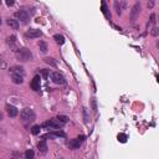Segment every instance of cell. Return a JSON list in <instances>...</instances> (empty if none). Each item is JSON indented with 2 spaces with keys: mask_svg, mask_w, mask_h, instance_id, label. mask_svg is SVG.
Wrapping results in <instances>:
<instances>
[{
  "mask_svg": "<svg viewBox=\"0 0 159 159\" xmlns=\"http://www.w3.org/2000/svg\"><path fill=\"white\" fill-rule=\"evenodd\" d=\"M20 118H21V122L25 125H27V124H30L31 122L35 120L36 116H35V112L31 108H24L21 111V113H20Z\"/></svg>",
  "mask_w": 159,
  "mask_h": 159,
  "instance_id": "6da1fadb",
  "label": "cell"
},
{
  "mask_svg": "<svg viewBox=\"0 0 159 159\" xmlns=\"http://www.w3.org/2000/svg\"><path fill=\"white\" fill-rule=\"evenodd\" d=\"M16 57L17 60H20L21 62H27V61H31L32 60V53L29 48L26 47H21V48H17L16 50Z\"/></svg>",
  "mask_w": 159,
  "mask_h": 159,
  "instance_id": "7a4b0ae2",
  "label": "cell"
},
{
  "mask_svg": "<svg viewBox=\"0 0 159 159\" xmlns=\"http://www.w3.org/2000/svg\"><path fill=\"white\" fill-rule=\"evenodd\" d=\"M63 125H65V123H62L57 117L53 118V119H50V120H47V122H45V123L42 124V127H43L45 129H60V128H62Z\"/></svg>",
  "mask_w": 159,
  "mask_h": 159,
  "instance_id": "3957f363",
  "label": "cell"
},
{
  "mask_svg": "<svg viewBox=\"0 0 159 159\" xmlns=\"http://www.w3.org/2000/svg\"><path fill=\"white\" fill-rule=\"evenodd\" d=\"M83 140H84V137H83V135L77 137V138H75V139H71V140H70V143H68L70 149H73V150H75V149H78V148L82 145Z\"/></svg>",
  "mask_w": 159,
  "mask_h": 159,
  "instance_id": "277c9868",
  "label": "cell"
},
{
  "mask_svg": "<svg viewBox=\"0 0 159 159\" xmlns=\"http://www.w3.org/2000/svg\"><path fill=\"white\" fill-rule=\"evenodd\" d=\"M15 17H16L17 20H20L21 22H24V24H27V22H29V19H30L29 14H27L25 10L16 11V12H15Z\"/></svg>",
  "mask_w": 159,
  "mask_h": 159,
  "instance_id": "5b68a950",
  "label": "cell"
},
{
  "mask_svg": "<svg viewBox=\"0 0 159 159\" xmlns=\"http://www.w3.org/2000/svg\"><path fill=\"white\" fill-rule=\"evenodd\" d=\"M51 78H52V81H53L55 83H57V84H65V83H66L65 77H63L60 72H52V73H51Z\"/></svg>",
  "mask_w": 159,
  "mask_h": 159,
  "instance_id": "8992f818",
  "label": "cell"
},
{
  "mask_svg": "<svg viewBox=\"0 0 159 159\" xmlns=\"http://www.w3.org/2000/svg\"><path fill=\"white\" fill-rule=\"evenodd\" d=\"M42 35V32L40 31V30H37V29H30L26 34H25V36L27 37V39H37V37H40Z\"/></svg>",
  "mask_w": 159,
  "mask_h": 159,
  "instance_id": "52a82bcc",
  "label": "cell"
},
{
  "mask_svg": "<svg viewBox=\"0 0 159 159\" xmlns=\"http://www.w3.org/2000/svg\"><path fill=\"white\" fill-rule=\"evenodd\" d=\"M30 87L34 89V91H39L40 89V76H35L30 83Z\"/></svg>",
  "mask_w": 159,
  "mask_h": 159,
  "instance_id": "ba28073f",
  "label": "cell"
},
{
  "mask_svg": "<svg viewBox=\"0 0 159 159\" xmlns=\"http://www.w3.org/2000/svg\"><path fill=\"white\" fill-rule=\"evenodd\" d=\"M6 43H7L11 48H14V51L17 50V47H16V37H15L14 35H11V36H9V37L6 39Z\"/></svg>",
  "mask_w": 159,
  "mask_h": 159,
  "instance_id": "9c48e42d",
  "label": "cell"
},
{
  "mask_svg": "<svg viewBox=\"0 0 159 159\" xmlns=\"http://www.w3.org/2000/svg\"><path fill=\"white\" fill-rule=\"evenodd\" d=\"M6 112H7L9 117H11V118H14V117L17 116V109H16V107H14V106H11V104H7V106H6Z\"/></svg>",
  "mask_w": 159,
  "mask_h": 159,
  "instance_id": "30bf717a",
  "label": "cell"
},
{
  "mask_svg": "<svg viewBox=\"0 0 159 159\" xmlns=\"http://www.w3.org/2000/svg\"><path fill=\"white\" fill-rule=\"evenodd\" d=\"M10 73L11 75H22L24 76L25 71H24V68L21 66H14V67L10 68Z\"/></svg>",
  "mask_w": 159,
  "mask_h": 159,
  "instance_id": "8fae6325",
  "label": "cell"
},
{
  "mask_svg": "<svg viewBox=\"0 0 159 159\" xmlns=\"http://www.w3.org/2000/svg\"><path fill=\"white\" fill-rule=\"evenodd\" d=\"M6 24H7L11 29H14V30H17V29H19V21L15 20V19H7Z\"/></svg>",
  "mask_w": 159,
  "mask_h": 159,
  "instance_id": "7c38bea8",
  "label": "cell"
},
{
  "mask_svg": "<svg viewBox=\"0 0 159 159\" xmlns=\"http://www.w3.org/2000/svg\"><path fill=\"white\" fill-rule=\"evenodd\" d=\"M11 80H12L14 83L20 84V83L24 82V76L22 75H11Z\"/></svg>",
  "mask_w": 159,
  "mask_h": 159,
  "instance_id": "4fadbf2b",
  "label": "cell"
},
{
  "mask_svg": "<svg viewBox=\"0 0 159 159\" xmlns=\"http://www.w3.org/2000/svg\"><path fill=\"white\" fill-rule=\"evenodd\" d=\"M139 10H140V5L137 2L134 6H133V9H132V20L134 21L135 20V17H137V15L139 14Z\"/></svg>",
  "mask_w": 159,
  "mask_h": 159,
  "instance_id": "5bb4252c",
  "label": "cell"
},
{
  "mask_svg": "<svg viewBox=\"0 0 159 159\" xmlns=\"http://www.w3.org/2000/svg\"><path fill=\"white\" fill-rule=\"evenodd\" d=\"M37 148H39V150H40L42 154H45V153L47 152V144H46V142H45V140H40L39 144H37Z\"/></svg>",
  "mask_w": 159,
  "mask_h": 159,
  "instance_id": "9a60e30c",
  "label": "cell"
},
{
  "mask_svg": "<svg viewBox=\"0 0 159 159\" xmlns=\"http://www.w3.org/2000/svg\"><path fill=\"white\" fill-rule=\"evenodd\" d=\"M53 39L56 40V42H57L58 45H63V43H65V37H63L62 35H58V34H56V35L53 36Z\"/></svg>",
  "mask_w": 159,
  "mask_h": 159,
  "instance_id": "2e32d148",
  "label": "cell"
},
{
  "mask_svg": "<svg viewBox=\"0 0 159 159\" xmlns=\"http://www.w3.org/2000/svg\"><path fill=\"white\" fill-rule=\"evenodd\" d=\"M45 62L48 63V65L52 66V67H56V66H57V62L53 61V58H51V57H46V58H45Z\"/></svg>",
  "mask_w": 159,
  "mask_h": 159,
  "instance_id": "e0dca14e",
  "label": "cell"
},
{
  "mask_svg": "<svg viewBox=\"0 0 159 159\" xmlns=\"http://www.w3.org/2000/svg\"><path fill=\"white\" fill-rule=\"evenodd\" d=\"M40 130H41V127H40V125H34V127L31 128V133H32L34 135L39 134V133H40Z\"/></svg>",
  "mask_w": 159,
  "mask_h": 159,
  "instance_id": "ac0fdd59",
  "label": "cell"
},
{
  "mask_svg": "<svg viewBox=\"0 0 159 159\" xmlns=\"http://www.w3.org/2000/svg\"><path fill=\"white\" fill-rule=\"evenodd\" d=\"M102 11H103V14L106 15V17H108V19L111 17V16L107 14V6H106V1H104V0L102 1Z\"/></svg>",
  "mask_w": 159,
  "mask_h": 159,
  "instance_id": "d6986e66",
  "label": "cell"
},
{
  "mask_svg": "<svg viewBox=\"0 0 159 159\" xmlns=\"http://www.w3.org/2000/svg\"><path fill=\"white\" fill-rule=\"evenodd\" d=\"M39 46H40V50H41L42 52H46V51H47V45H46L43 41H40Z\"/></svg>",
  "mask_w": 159,
  "mask_h": 159,
  "instance_id": "ffe728a7",
  "label": "cell"
},
{
  "mask_svg": "<svg viewBox=\"0 0 159 159\" xmlns=\"http://www.w3.org/2000/svg\"><path fill=\"white\" fill-rule=\"evenodd\" d=\"M25 157H26L27 159H31V158L35 157V153H34L31 149H30V150H26V152H25Z\"/></svg>",
  "mask_w": 159,
  "mask_h": 159,
  "instance_id": "44dd1931",
  "label": "cell"
},
{
  "mask_svg": "<svg viewBox=\"0 0 159 159\" xmlns=\"http://www.w3.org/2000/svg\"><path fill=\"white\" fill-rule=\"evenodd\" d=\"M57 118H58V119H60L62 123H65V124L68 122V118H67V117H65V116H58Z\"/></svg>",
  "mask_w": 159,
  "mask_h": 159,
  "instance_id": "7402d4cb",
  "label": "cell"
},
{
  "mask_svg": "<svg viewBox=\"0 0 159 159\" xmlns=\"http://www.w3.org/2000/svg\"><path fill=\"white\" fill-rule=\"evenodd\" d=\"M114 7H116V11H117V14H118V15H120V12H122V11H120V7L118 6V1H117V0L114 1Z\"/></svg>",
  "mask_w": 159,
  "mask_h": 159,
  "instance_id": "603a6c76",
  "label": "cell"
},
{
  "mask_svg": "<svg viewBox=\"0 0 159 159\" xmlns=\"http://www.w3.org/2000/svg\"><path fill=\"white\" fill-rule=\"evenodd\" d=\"M40 73H41L43 77H47V76H48V71H46V70H40Z\"/></svg>",
  "mask_w": 159,
  "mask_h": 159,
  "instance_id": "cb8c5ba5",
  "label": "cell"
},
{
  "mask_svg": "<svg viewBox=\"0 0 159 159\" xmlns=\"http://www.w3.org/2000/svg\"><path fill=\"white\" fill-rule=\"evenodd\" d=\"M5 2H6L7 6H12L15 4V0H5Z\"/></svg>",
  "mask_w": 159,
  "mask_h": 159,
  "instance_id": "d4e9b609",
  "label": "cell"
},
{
  "mask_svg": "<svg viewBox=\"0 0 159 159\" xmlns=\"http://www.w3.org/2000/svg\"><path fill=\"white\" fill-rule=\"evenodd\" d=\"M83 113H84V122H88V119H87V113H86V108H83Z\"/></svg>",
  "mask_w": 159,
  "mask_h": 159,
  "instance_id": "484cf974",
  "label": "cell"
},
{
  "mask_svg": "<svg viewBox=\"0 0 159 159\" xmlns=\"http://www.w3.org/2000/svg\"><path fill=\"white\" fill-rule=\"evenodd\" d=\"M118 138H120V140H122V142H124V140H125V139H124V138H125V135H124V134H120V135H118Z\"/></svg>",
  "mask_w": 159,
  "mask_h": 159,
  "instance_id": "4316f807",
  "label": "cell"
},
{
  "mask_svg": "<svg viewBox=\"0 0 159 159\" xmlns=\"http://www.w3.org/2000/svg\"><path fill=\"white\" fill-rule=\"evenodd\" d=\"M153 5H154V0H150V2L148 4V7H153Z\"/></svg>",
  "mask_w": 159,
  "mask_h": 159,
  "instance_id": "83f0119b",
  "label": "cell"
},
{
  "mask_svg": "<svg viewBox=\"0 0 159 159\" xmlns=\"http://www.w3.org/2000/svg\"><path fill=\"white\" fill-rule=\"evenodd\" d=\"M92 106H93V109L96 111V101H94V99L92 101Z\"/></svg>",
  "mask_w": 159,
  "mask_h": 159,
  "instance_id": "f1b7e54d",
  "label": "cell"
},
{
  "mask_svg": "<svg viewBox=\"0 0 159 159\" xmlns=\"http://www.w3.org/2000/svg\"><path fill=\"white\" fill-rule=\"evenodd\" d=\"M2 119H4V114L0 112V120H2Z\"/></svg>",
  "mask_w": 159,
  "mask_h": 159,
  "instance_id": "f546056e",
  "label": "cell"
},
{
  "mask_svg": "<svg viewBox=\"0 0 159 159\" xmlns=\"http://www.w3.org/2000/svg\"><path fill=\"white\" fill-rule=\"evenodd\" d=\"M0 25H1V19H0Z\"/></svg>",
  "mask_w": 159,
  "mask_h": 159,
  "instance_id": "4dcf8cb0",
  "label": "cell"
},
{
  "mask_svg": "<svg viewBox=\"0 0 159 159\" xmlns=\"http://www.w3.org/2000/svg\"><path fill=\"white\" fill-rule=\"evenodd\" d=\"M0 4H1V0H0Z\"/></svg>",
  "mask_w": 159,
  "mask_h": 159,
  "instance_id": "1f68e13d",
  "label": "cell"
}]
</instances>
